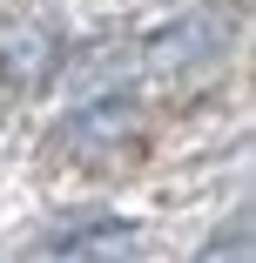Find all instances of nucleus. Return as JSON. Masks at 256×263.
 Instances as JSON below:
<instances>
[{
	"label": "nucleus",
	"mask_w": 256,
	"mask_h": 263,
	"mask_svg": "<svg viewBox=\"0 0 256 263\" xmlns=\"http://www.w3.org/2000/svg\"><path fill=\"white\" fill-rule=\"evenodd\" d=\"M229 27H236V21H229L223 7H195V14H182V21H169V27L148 34L142 68H148V74H162V81H189V74H202V68H216V61H223Z\"/></svg>",
	"instance_id": "nucleus-1"
},
{
	"label": "nucleus",
	"mask_w": 256,
	"mask_h": 263,
	"mask_svg": "<svg viewBox=\"0 0 256 263\" xmlns=\"http://www.w3.org/2000/svg\"><path fill=\"white\" fill-rule=\"evenodd\" d=\"M135 128H142V115H135V95L122 88H108L101 101H88L81 115H68L61 128H54V148L61 155H88L94 162V148H115V142H135Z\"/></svg>",
	"instance_id": "nucleus-2"
},
{
	"label": "nucleus",
	"mask_w": 256,
	"mask_h": 263,
	"mask_svg": "<svg viewBox=\"0 0 256 263\" xmlns=\"http://www.w3.org/2000/svg\"><path fill=\"white\" fill-rule=\"evenodd\" d=\"M47 61H54V34H41V27H14V34H0V74H7L14 88L41 81Z\"/></svg>",
	"instance_id": "nucleus-3"
},
{
	"label": "nucleus",
	"mask_w": 256,
	"mask_h": 263,
	"mask_svg": "<svg viewBox=\"0 0 256 263\" xmlns=\"http://www.w3.org/2000/svg\"><path fill=\"white\" fill-rule=\"evenodd\" d=\"M135 250V223H88L61 243V263H128Z\"/></svg>",
	"instance_id": "nucleus-4"
},
{
	"label": "nucleus",
	"mask_w": 256,
	"mask_h": 263,
	"mask_svg": "<svg viewBox=\"0 0 256 263\" xmlns=\"http://www.w3.org/2000/svg\"><path fill=\"white\" fill-rule=\"evenodd\" d=\"M202 263H249V209H236L229 230H216L202 243Z\"/></svg>",
	"instance_id": "nucleus-5"
}]
</instances>
